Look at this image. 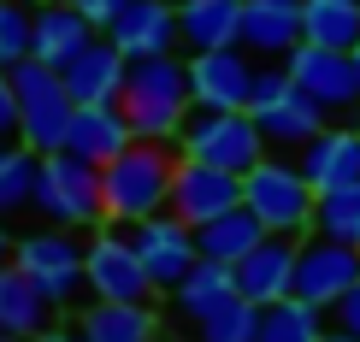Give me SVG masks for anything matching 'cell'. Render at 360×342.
Returning a JSON list of instances; mask_svg holds the SVG:
<instances>
[{"label": "cell", "mask_w": 360, "mask_h": 342, "mask_svg": "<svg viewBox=\"0 0 360 342\" xmlns=\"http://www.w3.org/2000/svg\"><path fill=\"white\" fill-rule=\"evenodd\" d=\"M107 36L118 41V53H124V59L177 53V48H184V29H177V0H130V6L107 24Z\"/></svg>", "instance_id": "cell-16"}, {"label": "cell", "mask_w": 360, "mask_h": 342, "mask_svg": "<svg viewBox=\"0 0 360 342\" xmlns=\"http://www.w3.org/2000/svg\"><path fill=\"white\" fill-rule=\"evenodd\" d=\"M136 142V130H130V118L124 107H77V118H71V154H83V159H95V166H112L124 147Z\"/></svg>", "instance_id": "cell-23"}, {"label": "cell", "mask_w": 360, "mask_h": 342, "mask_svg": "<svg viewBox=\"0 0 360 342\" xmlns=\"http://www.w3.org/2000/svg\"><path fill=\"white\" fill-rule=\"evenodd\" d=\"M177 154L184 159H207V166H219V171H254L266 154H272V142H266V130L254 124V112L195 107L184 118V130H177Z\"/></svg>", "instance_id": "cell-6"}, {"label": "cell", "mask_w": 360, "mask_h": 342, "mask_svg": "<svg viewBox=\"0 0 360 342\" xmlns=\"http://www.w3.org/2000/svg\"><path fill=\"white\" fill-rule=\"evenodd\" d=\"M354 65H360V48H354Z\"/></svg>", "instance_id": "cell-41"}, {"label": "cell", "mask_w": 360, "mask_h": 342, "mask_svg": "<svg viewBox=\"0 0 360 342\" xmlns=\"http://www.w3.org/2000/svg\"><path fill=\"white\" fill-rule=\"evenodd\" d=\"M36 171H41V154H36V147L0 142V218L30 213V201H36Z\"/></svg>", "instance_id": "cell-29"}, {"label": "cell", "mask_w": 360, "mask_h": 342, "mask_svg": "<svg viewBox=\"0 0 360 342\" xmlns=\"http://www.w3.org/2000/svg\"><path fill=\"white\" fill-rule=\"evenodd\" d=\"M331 331H342V336H360V284L342 295V301L331 307Z\"/></svg>", "instance_id": "cell-34"}, {"label": "cell", "mask_w": 360, "mask_h": 342, "mask_svg": "<svg viewBox=\"0 0 360 342\" xmlns=\"http://www.w3.org/2000/svg\"><path fill=\"white\" fill-rule=\"evenodd\" d=\"M349 124H354V130H360V107H354V118H349Z\"/></svg>", "instance_id": "cell-40"}, {"label": "cell", "mask_w": 360, "mask_h": 342, "mask_svg": "<svg viewBox=\"0 0 360 342\" xmlns=\"http://www.w3.org/2000/svg\"><path fill=\"white\" fill-rule=\"evenodd\" d=\"M302 171L313 177V189H342V183H360V130L354 124H325L313 142L295 147Z\"/></svg>", "instance_id": "cell-19"}, {"label": "cell", "mask_w": 360, "mask_h": 342, "mask_svg": "<svg viewBox=\"0 0 360 342\" xmlns=\"http://www.w3.org/2000/svg\"><path fill=\"white\" fill-rule=\"evenodd\" d=\"M30 213L48 218V225H71V230H95L107 225V195H101V166L71 147L59 154H41V171H36V201Z\"/></svg>", "instance_id": "cell-4"}, {"label": "cell", "mask_w": 360, "mask_h": 342, "mask_svg": "<svg viewBox=\"0 0 360 342\" xmlns=\"http://www.w3.org/2000/svg\"><path fill=\"white\" fill-rule=\"evenodd\" d=\"M231 295H243V289H236V272H231V265H224V260H195L189 277L172 289V301H177V313L195 324V319L213 313V307H224Z\"/></svg>", "instance_id": "cell-25"}, {"label": "cell", "mask_w": 360, "mask_h": 342, "mask_svg": "<svg viewBox=\"0 0 360 342\" xmlns=\"http://www.w3.org/2000/svg\"><path fill=\"white\" fill-rule=\"evenodd\" d=\"M254 124L266 130V142H272V154H295L302 142H313L331 118H325L313 100L295 88V77L283 71V59L272 65H260V77H254V100H248Z\"/></svg>", "instance_id": "cell-8"}, {"label": "cell", "mask_w": 360, "mask_h": 342, "mask_svg": "<svg viewBox=\"0 0 360 342\" xmlns=\"http://www.w3.org/2000/svg\"><path fill=\"white\" fill-rule=\"evenodd\" d=\"M283 71L295 77V88H302L325 118H354V107H360V65H354V53L302 41V48L283 59Z\"/></svg>", "instance_id": "cell-9"}, {"label": "cell", "mask_w": 360, "mask_h": 342, "mask_svg": "<svg viewBox=\"0 0 360 342\" xmlns=\"http://www.w3.org/2000/svg\"><path fill=\"white\" fill-rule=\"evenodd\" d=\"M0 142H18V88H12V71H0Z\"/></svg>", "instance_id": "cell-33"}, {"label": "cell", "mask_w": 360, "mask_h": 342, "mask_svg": "<svg viewBox=\"0 0 360 342\" xmlns=\"http://www.w3.org/2000/svg\"><path fill=\"white\" fill-rule=\"evenodd\" d=\"M254 53L236 41V48H207V53H189V95L195 107H213V112H248L254 100Z\"/></svg>", "instance_id": "cell-12"}, {"label": "cell", "mask_w": 360, "mask_h": 342, "mask_svg": "<svg viewBox=\"0 0 360 342\" xmlns=\"http://www.w3.org/2000/svg\"><path fill=\"white\" fill-rule=\"evenodd\" d=\"M160 284L148 277L124 225H95L89 230V301H148Z\"/></svg>", "instance_id": "cell-10"}, {"label": "cell", "mask_w": 360, "mask_h": 342, "mask_svg": "<svg viewBox=\"0 0 360 342\" xmlns=\"http://www.w3.org/2000/svg\"><path fill=\"white\" fill-rule=\"evenodd\" d=\"M243 206L272 236H307L313 213H319V189H313V177L302 171V159L266 154L254 171H243Z\"/></svg>", "instance_id": "cell-3"}, {"label": "cell", "mask_w": 360, "mask_h": 342, "mask_svg": "<svg viewBox=\"0 0 360 342\" xmlns=\"http://www.w3.org/2000/svg\"><path fill=\"white\" fill-rule=\"evenodd\" d=\"M83 342H154L160 313L148 301H89L77 313Z\"/></svg>", "instance_id": "cell-24"}, {"label": "cell", "mask_w": 360, "mask_h": 342, "mask_svg": "<svg viewBox=\"0 0 360 342\" xmlns=\"http://www.w3.org/2000/svg\"><path fill=\"white\" fill-rule=\"evenodd\" d=\"M177 29H184L189 53L236 48L243 41V0H177Z\"/></svg>", "instance_id": "cell-22"}, {"label": "cell", "mask_w": 360, "mask_h": 342, "mask_svg": "<svg viewBox=\"0 0 360 342\" xmlns=\"http://www.w3.org/2000/svg\"><path fill=\"white\" fill-rule=\"evenodd\" d=\"M71 6H77V12H83V18L95 24V29H107V24L118 18V12L130 6V0H71Z\"/></svg>", "instance_id": "cell-35"}, {"label": "cell", "mask_w": 360, "mask_h": 342, "mask_svg": "<svg viewBox=\"0 0 360 342\" xmlns=\"http://www.w3.org/2000/svg\"><path fill=\"white\" fill-rule=\"evenodd\" d=\"M12 248H18V236H12L6 218H0V265H12Z\"/></svg>", "instance_id": "cell-37"}, {"label": "cell", "mask_w": 360, "mask_h": 342, "mask_svg": "<svg viewBox=\"0 0 360 342\" xmlns=\"http://www.w3.org/2000/svg\"><path fill=\"white\" fill-rule=\"evenodd\" d=\"M313 230H319V236H337V242H354V248H360V183L319 189V213H313Z\"/></svg>", "instance_id": "cell-31"}, {"label": "cell", "mask_w": 360, "mask_h": 342, "mask_svg": "<svg viewBox=\"0 0 360 342\" xmlns=\"http://www.w3.org/2000/svg\"><path fill=\"white\" fill-rule=\"evenodd\" d=\"M325 342H360V336H342V331H325Z\"/></svg>", "instance_id": "cell-38"}, {"label": "cell", "mask_w": 360, "mask_h": 342, "mask_svg": "<svg viewBox=\"0 0 360 342\" xmlns=\"http://www.w3.org/2000/svg\"><path fill=\"white\" fill-rule=\"evenodd\" d=\"M302 41V0H243V48L254 59H290Z\"/></svg>", "instance_id": "cell-18"}, {"label": "cell", "mask_w": 360, "mask_h": 342, "mask_svg": "<svg viewBox=\"0 0 360 342\" xmlns=\"http://www.w3.org/2000/svg\"><path fill=\"white\" fill-rule=\"evenodd\" d=\"M59 77H65V88H71V100H77V107H112V100L124 95L130 59L118 53V41L101 29V36L89 41L77 59H65V65H59Z\"/></svg>", "instance_id": "cell-15"}, {"label": "cell", "mask_w": 360, "mask_h": 342, "mask_svg": "<svg viewBox=\"0 0 360 342\" xmlns=\"http://www.w3.org/2000/svg\"><path fill=\"white\" fill-rule=\"evenodd\" d=\"M124 107L136 142H172L177 147V130L184 118L195 112V95H189V59L177 53H154V59H130V77H124Z\"/></svg>", "instance_id": "cell-1"}, {"label": "cell", "mask_w": 360, "mask_h": 342, "mask_svg": "<svg viewBox=\"0 0 360 342\" xmlns=\"http://www.w3.org/2000/svg\"><path fill=\"white\" fill-rule=\"evenodd\" d=\"M266 236H272V230H266L260 218L248 213V206H236V213H224V218H213V225H201V230H195V242H201V260L236 265L248 248H260Z\"/></svg>", "instance_id": "cell-27"}, {"label": "cell", "mask_w": 360, "mask_h": 342, "mask_svg": "<svg viewBox=\"0 0 360 342\" xmlns=\"http://www.w3.org/2000/svg\"><path fill=\"white\" fill-rule=\"evenodd\" d=\"M302 29L319 48H360V0H302Z\"/></svg>", "instance_id": "cell-28"}, {"label": "cell", "mask_w": 360, "mask_h": 342, "mask_svg": "<svg viewBox=\"0 0 360 342\" xmlns=\"http://www.w3.org/2000/svg\"><path fill=\"white\" fill-rule=\"evenodd\" d=\"M325 331H331L325 307L302 301V295H283V301L260 307V336L254 342H325Z\"/></svg>", "instance_id": "cell-26"}, {"label": "cell", "mask_w": 360, "mask_h": 342, "mask_svg": "<svg viewBox=\"0 0 360 342\" xmlns=\"http://www.w3.org/2000/svg\"><path fill=\"white\" fill-rule=\"evenodd\" d=\"M130 242H136V254L148 265V277H154L160 289H177L189 277V265L201 260V242H195V225L177 213H154V218H136L130 225Z\"/></svg>", "instance_id": "cell-13"}, {"label": "cell", "mask_w": 360, "mask_h": 342, "mask_svg": "<svg viewBox=\"0 0 360 342\" xmlns=\"http://www.w3.org/2000/svg\"><path fill=\"white\" fill-rule=\"evenodd\" d=\"M236 206H243V171H219V166H207V159H177L166 213L189 218V225L201 230V225H213V218L236 213Z\"/></svg>", "instance_id": "cell-14"}, {"label": "cell", "mask_w": 360, "mask_h": 342, "mask_svg": "<svg viewBox=\"0 0 360 342\" xmlns=\"http://www.w3.org/2000/svg\"><path fill=\"white\" fill-rule=\"evenodd\" d=\"M260 336V307L248 295H231L207 319H195V342H254Z\"/></svg>", "instance_id": "cell-30"}, {"label": "cell", "mask_w": 360, "mask_h": 342, "mask_svg": "<svg viewBox=\"0 0 360 342\" xmlns=\"http://www.w3.org/2000/svg\"><path fill=\"white\" fill-rule=\"evenodd\" d=\"M95 36L101 29L89 24L71 0H36V59H48L53 71L65 65V59H77Z\"/></svg>", "instance_id": "cell-21"}, {"label": "cell", "mask_w": 360, "mask_h": 342, "mask_svg": "<svg viewBox=\"0 0 360 342\" xmlns=\"http://www.w3.org/2000/svg\"><path fill=\"white\" fill-rule=\"evenodd\" d=\"M295 254H302V236H266L260 248H248V254L231 265L236 289H243L254 307H272L283 295H295Z\"/></svg>", "instance_id": "cell-17"}, {"label": "cell", "mask_w": 360, "mask_h": 342, "mask_svg": "<svg viewBox=\"0 0 360 342\" xmlns=\"http://www.w3.org/2000/svg\"><path fill=\"white\" fill-rule=\"evenodd\" d=\"M53 319H59V307L41 295L36 277L18 272V265H0V331L36 342L41 331H53Z\"/></svg>", "instance_id": "cell-20"}, {"label": "cell", "mask_w": 360, "mask_h": 342, "mask_svg": "<svg viewBox=\"0 0 360 342\" xmlns=\"http://www.w3.org/2000/svg\"><path fill=\"white\" fill-rule=\"evenodd\" d=\"M354 284H360V248H354V242H337V236L307 230V236H302V254H295V295L331 313Z\"/></svg>", "instance_id": "cell-11"}, {"label": "cell", "mask_w": 360, "mask_h": 342, "mask_svg": "<svg viewBox=\"0 0 360 342\" xmlns=\"http://www.w3.org/2000/svg\"><path fill=\"white\" fill-rule=\"evenodd\" d=\"M12 88H18V142L36 154H59L71 142V118H77L65 77L48 59H24V65H12Z\"/></svg>", "instance_id": "cell-5"}, {"label": "cell", "mask_w": 360, "mask_h": 342, "mask_svg": "<svg viewBox=\"0 0 360 342\" xmlns=\"http://www.w3.org/2000/svg\"><path fill=\"white\" fill-rule=\"evenodd\" d=\"M36 59V6L30 0H0V71Z\"/></svg>", "instance_id": "cell-32"}, {"label": "cell", "mask_w": 360, "mask_h": 342, "mask_svg": "<svg viewBox=\"0 0 360 342\" xmlns=\"http://www.w3.org/2000/svg\"><path fill=\"white\" fill-rule=\"evenodd\" d=\"M12 265L36 277L41 295H48L53 307H71L77 295H89V242H77L71 225L24 230L18 248H12Z\"/></svg>", "instance_id": "cell-7"}, {"label": "cell", "mask_w": 360, "mask_h": 342, "mask_svg": "<svg viewBox=\"0 0 360 342\" xmlns=\"http://www.w3.org/2000/svg\"><path fill=\"white\" fill-rule=\"evenodd\" d=\"M177 147L172 142H130L112 166H101V195H107V225H136L172 206V177H177Z\"/></svg>", "instance_id": "cell-2"}, {"label": "cell", "mask_w": 360, "mask_h": 342, "mask_svg": "<svg viewBox=\"0 0 360 342\" xmlns=\"http://www.w3.org/2000/svg\"><path fill=\"white\" fill-rule=\"evenodd\" d=\"M0 342H30V336H12V331H0Z\"/></svg>", "instance_id": "cell-39"}, {"label": "cell", "mask_w": 360, "mask_h": 342, "mask_svg": "<svg viewBox=\"0 0 360 342\" xmlns=\"http://www.w3.org/2000/svg\"><path fill=\"white\" fill-rule=\"evenodd\" d=\"M36 342H83V331H77V324H71V331H65V324H53V331H41Z\"/></svg>", "instance_id": "cell-36"}]
</instances>
